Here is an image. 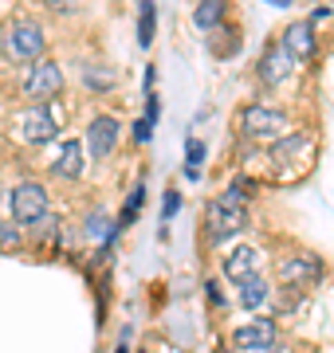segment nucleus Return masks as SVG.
Instances as JSON below:
<instances>
[{
  "label": "nucleus",
  "instance_id": "f8f14e48",
  "mask_svg": "<svg viewBox=\"0 0 334 353\" xmlns=\"http://www.w3.org/2000/svg\"><path fill=\"white\" fill-rule=\"evenodd\" d=\"M83 157H87V153H83V141H67L63 150H59V157H55V176H79L83 173Z\"/></svg>",
  "mask_w": 334,
  "mask_h": 353
},
{
  "label": "nucleus",
  "instance_id": "9b49d317",
  "mask_svg": "<svg viewBox=\"0 0 334 353\" xmlns=\"http://www.w3.org/2000/svg\"><path fill=\"white\" fill-rule=\"evenodd\" d=\"M283 48L291 51L295 59H311V55H315V28H311L307 20L291 24L287 32H283Z\"/></svg>",
  "mask_w": 334,
  "mask_h": 353
},
{
  "label": "nucleus",
  "instance_id": "2eb2a0df",
  "mask_svg": "<svg viewBox=\"0 0 334 353\" xmlns=\"http://www.w3.org/2000/svg\"><path fill=\"white\" fill-rule=\"evenodd\" d=\"M154 20H157L154 0H141V4H138V43H141V48H150V43H154Z\"/></svg>",
  "mask_w": 334,
  "mask_h": 353
},
{
  "label": "nucleus",
  "instance_id": "f03ea898",
  "mask_svg": "<svg viewBox=\"0 0 334 353\" xmlns=\"http://www.w3.org/2000/svg\"><path fill=\"white\" fill-rule=\"evenodd\" d=\"M12 216L16 224H39L48 216V192L36 181H20L12 189Z\"/></svg>",
  "mask_w": 334,
  "mask_h": 353
},
{
  "label": "nucleus",
  "instance_id": "412c9836",
  "mask_svg": "<svg viewBox=\"0 0 334 353\" xmlns=\"http://www.w3.org/2000/svg\"><path fill=\"white\" fill-rule=\"evenodd\" d=\"M90 232H99V236L106 232V220H103V216H95V220H90Z\"/></svg>",
  "mask_w": 334,
  "mask_h": 353
},
{
  "label": "nucleus",
  "instance_id": "4468645a",
  "mask_svg": "<svg viewBox=\"0 0 334 353\" xmlns=\"http://www.w3.org/2000/svg\"><path fill=\"white\" fill-rule=\"evenodd\" d=\"M264 299H268V279L248 275L244 283H240V306H244V310H256Z\"/></svg>",
  "mask_w": 334,
  "mask_h": 353
},
{
  "label": "nucleus",
  "instance_id": "423d86ee",
  "mask_svg": "<svg viewBox=\"0 0 334 353\" xmlns=\"http://www.w3.org/2000/svg\"><path fill=\"white\" fill-rule=\"evenodd\" d=\"M55 130H59V122H55V114L43 102H36V106H28L20 114V134H24V141H52Z\"/></svg>",
  "mask_w": 334,
  "mask_h": 353
},
{
  "label": "nucleus",
  "instance_id": "f3484780",
  "mask_svg": "<svg viewBox=\"0 0 334 353\" xmlns=\"http://www.w3.org/2000/svg\"><path fill=\"white\" fill-rule=\"evenodd\" d=\"M299 150H307V138H283L271 145V161H287V157H299Z\"/></svg>",
  "mask_w": 334,
  "mask_h": 353
},
{
  "label": "nucleus",
  "instance_id": "1a4fd4ad",
  "mask_svg": "<svg viewBox=\"0 0 334 353\" xmlns=\"http://www.w3.org/2000/svg\"><path fill=\"white\" fill-rule=\"evenodd\" d=\"M322 275V263L315 255H291V259H283L279 263V279L287 287H303V283H315Z\"/></svg>",
  "mask_w": 334,
  "mask_h": 353
},
{
  "label": "nucleus",
  "instance_id": "39448f33",
  "mask_svg": "<svg viewBox=\"0 0 334 353\" xmlns=\"http://www.w3.org/2000/svg\"><path fill=\"white\" fill-rule=\"evenodd\" d=\"M59 87H63V71H59L55 63H36L32 67V75H28L24 94L32 102H48V99L59 94Z\"/></svg>",
  "mask_w": 334,
  "mask_h": 353
},
{
  "label": "nucleus",
  "instance_id": "20e7f679",
  "mask_svg": "<svg viewBox=\"0 0 334 353\" xmlns=\"http://www.w3.org/2000/svg\"><path fill=\"white\" fill-rule=\"evenodd\" d=\"M240 130H244L248 138H275L283 130V114L271 110V106H244Z\"/></svg>",
  "mask_w": 334,
  "mask_h": 353
},
{
  "label": "nucleus",
  "instance_id": "5701e85b",
  "mask_svg": "<svg viewBox=\"0 0 334 353\" xmlns=\"http://www.w3.org/2000/svg\"><path fill=\"white\" fill-rule=\"evenodd\" d=\"M271 4H279V8H283V4H291V0H271Z\"/></svg>",
  "mask_w": 334,
  "mask_h": 353
},
{
  "label": "nucleus",
  "instance_id": "b1692460",
  "mask_svg": "<svg viewBox=\"0 0 334 353\" xmlns=\"http://www.w3.org/2000/svg\"><path fill=\"white\" fill-rule=\"evenodd\" d=\"M115 353H126V350H122V345H118V350H115Z\"/></svg>",
  "mask_w": 334,
  "mask_h": 353
},
{
  "label": "nucleus",
  "instance_id": "9d476101",
  "mask_svg": "<svg viewBox=\"0 0 334 353\" xmlns=\"http://www.w3.org/2000/svg\"><path fill=\"white\" fill-rule=\"evenodd\" d=\"M8 48H12L16 59H39L43 55V32L36 24H16Z\"/></svg>",
  "mask_w": 334,
  "mask_h": 353
},
{
  "label": "nucleus",
  "instance_id": "0eeeda50",
  "mask_svg": "<svg viewBox=\"0 0 334 353\" xmlns=\"http://www.w3.org/2000/svg\"><path fill=\"white\" fill-rule=\"evenodd\" d=\"M275 341H279V334H275V326H271L268 318L248 322V326L236 330V345L248 353H275Z\"/></svg>",
  "mask_w": 334,
  "mask_h": 353
},
{
  "label": "nucleus",
  "instance_id": "7ed1b4c3",
  "mask_svg": "<svg viewBox=\"0 0 334 353\" xmlns=\"http://www.w3.org/2000/svg\"><path fill=\"white\" fill-rule=\"evenodd\" d=\"M118 145V118H110V114H99L95 122H90L87 130V153L95 157V161H103V157H110Z\"/></svg>",
  "mask_w": 334,
  "mask_h": 353
},
{
  "label": "nucleus",
  "instance_id": "aec40b11",
  "mask_svg": "<svg viewBox=\"0 0 334 353\" xmlns=\"http://www.w3.org/2000/svg\"><path fill=\"white\" fill-rule=\"evenodd\" d=\"M177 208H181V196H177V192H166V201H161V216H166V220H173V216H177Z\"/></svg>",
  "mask_w": 334,
  "mask_h": 353
},
{
  "label": "nucleus",
  "instance_id": "dca6fc26",
  "mask_svg": "<svg viewBox=\"0 0 334 353\" xmlns=\"http://www.w3.org/2000/svg\"><path fill=\"white\" fill-rule=\"evenodd\" d=\"M220 16H224V0H201V4H197V12H193V24L208 32V28L220 24Z\"/></svg>",
  "mask_w": 334,
  "mask_h": 353
},
{
  "label": "nucleus",
  "instance_id": "f257e3e1",
  "mask_svg": "<svg viewBox=\"0 0 334 353\" xmlns=\"http://www.w3.org/2000/svg\"><path fill=\"white\" fill-rule=\"evenodd\" d=\"M244 189L240 185H232V189H224L217 196V201L208 204V236L213 240H228V236H236L240 228H244Z\"/></svg>",
  "mask_w": 334,
  "mask_h": 353
},
{
  "label": "nucleus",
  "instance_id": "6ab92c4d",
  "mask_svg": "<svg viewBox=\"0 0 334 353\" xmlns=\"http://www.w3.org/2000/svg\"><path fill=\"white\" fill-rule=\"evenodd\" d=\"M185 150H189V169H197V165L205 161V141L189 138V145H185Z\"/></svg>",
  "mask_w": 334,
  "mask_h": 353
},
{
  "label": "nucleus",
  "instance_id": "4be33fe9",
  "mask_svg": "<svg viewBox=\"0 0 334 353\" xmlns=\"http://www.w3.org/2000/svg\"><path fill=\"white\" fill-rule=\"evenodd\" d=\"M48 4H52V8H67V4H71V0H48Z\"/></svg>",
  "mask_w": 334,
  "mask_h": 353
},
{
  "label": "nucleus",
  "instance_id": "ddd939ff",
  "mask_svg": "<svg viewBox=\"0 0 334 353\" xmlns=\"http://www.w3.org/2000/svg\"><path fill=\"white\" fill-rule=\"evenodd\" d=\"M252 263H256L252 248H236V252L228 255V263H224V275H228L232 283H244L248 275H256V271H252Z\"/></svg>",
  "mask_w": 334,
  "mask_h": 353
},
{
  "label": "nucleus",
  "instance_id": "6e6552de",
  "mask_svg": "<svg viewBox=\"0 0 334 353\" xmlns=\"http://www.w3.org/2000/svg\"><path fill=\"white\" fill-rule=\"evenodd\" d=\"M295 67V55L283 48V43H271L268 51H264V59H259V79L268 83V87H275V83H283L287 79V71Z\"/></svg>",
  "mask_w": 334,
  "mask_h": 353
},
{
  "label": "nucleus",
  "instance_id": "a211bd4d",
  "mask_svg": "<svg viewBox=\"0 0 334 353\" xmlns=\"http://www.w3.org/2000/svg\"><path fill=\"white\" fill-rule=\"evenodd\" d=\"M141 196H146V189H134L130 192V201H126V208H122V224H130V220H134V216H138V208H141Z\"/></svg>",
  "mask_w": 334,
  "mask_h": 353
}]
</instances>
